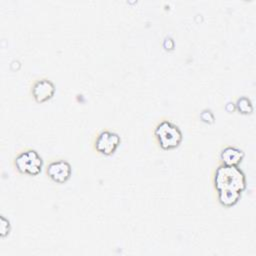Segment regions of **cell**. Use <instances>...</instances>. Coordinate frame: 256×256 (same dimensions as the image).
I'll return each instance as SVG.
<instances>
[{
	"instance_id": "30bf717a",
	"label": "cell",
	"mask_w": 256,
	"mask_h": 256,
	"mask_svg": "<svg viewBox=\"0 0 256 256\" xmlns=\"http://www.w3.org/2000/svg\"><path fill=\"white\" fill-rule=\"evenodd\" d=\"M0 235L2 238L6 237L10 232V223L9 221L4 217L1 216V227H0Z\"/></svg>"
},
{
	"instance_id": "8fae6325",
	"label": "cell",
	"mask_w": 256,
	"mask_h": 256,
	"mask_svg": "<svg viewBox=\"0 0 256 256\" xmlns=\"http://www.w3.org/2000/svg\"><path fill=\"white\" fill-rule=\"evenodd\" d=\"M200 118L205 123H213L214 122V115L210 110H203L200 114Z\"/></svg>"
},
{
	"instance_id": "8992f818",
	"label": "cell",
	"mask_w": 256,
	"mask_h": 256,
	"mask_svg": "<svg viewBox=\"0 0 256 256\" xmlns=\"http://www.w3.org/2000/svg\"><path fill=\"white\" fill-rule=\"evenodd\" d=\"M31 92L37 103H43L53 97L55 93V86L48 79H40L33 84Z\"/></svg>"
},
{
	"instance_id": "7a4b0ae2",
	"label": "cell",
	"mask_w": 256,
	"mask_h": 256,
	"mask_svg": "<svg viewBox=\"0 0 256 256\" xmlns=\"http://www.w3.org/2000/svg\"><path fill=\"white\" fill-rule=\"evenodd\" d=\"M154 135L159 146L164 150L178 147L183 138L179 127L169 120H163L158 123L155 127Z\"/></svg>"
},
{
	"instance_id": "7c38bea8",
	"label": "cell",
	"mask_w": 256,
	"mask_h": 256,
	"mask_svg": "<svg viewBox=\"0 0 256 256\" xmlns=\"http://www.w3.org/2000/svg\"><path fill=\"white\" fill-rule=\"evenodd\" d=\"M163 47L166 49V50H171L174 48V42L171 38H166L163 42Z\"/></svg>"
},
{
	"instance_id": "ba28073f",
	"label": "cell",
	"mask_w": 256,
	"mask_h": 256,
	"mask_svg": "<svg viewBox=\"0 0 256 256\" xmlns=\"http://www.w3.org/2000/svg\"><path fill=\"white\" fill-rule=\"evenodd\" d=\"M240 193L234 192H218V201L225 207H231L235 205L240 199Z\"/></svg>"
},
{
	"instance_id": "52a82bcc",
	"label": "cell",
	"mask_w": 256,
	"mask_h": 256,
	"mask_svg": "<svg viewBox=\"0 0 256 256\" xmlns=\"http://www.w3.org/2000/svg\"><path fill=\"white\" fill-rule=\"evenodd\" d=\"M244 158V152L233 146H227L222 149L220 153V159L222 164L229 166H238Z\"/></svg>"
},
{
	"instance_id": "9c48e42d",
	"label": "cell",
	"mask_w": 256,
	"mask_h": 256,
	"mask_svg": "<svg viewBox=\"0 0 256 256\" xmlns=\"http://www.w3.org/2000/svg\"><path fill=\"white\" fill-rule=\"evenodd\" d=\"M235 108L239 111V113L241 114H250L253 112V105L251 100L246 97V96H242L240 98L237 99L236 103H235Z\"/></svg>"
},
{
	"instance_id": "6da1fadb",
	"label": "cell",
	"mask_w": 256,
	"mask_h": 256,
	"mask_svg": "<svg viewBox=\"0 0 256 256\" xmlns=\"http://www.w3.org/2000/svg\"><path fill=\"white\" fill-rule=\"evenodd\" d=\"M214 187L218 192L240 193L246 188V177L238 166L221 164L214 173Z\"/></svg>"
},
{
	"instance_id": "3957f363",
	"label": "cell",
	"mask_w": 256,
	"mask_h": 256,
	"mask_svg": "<svg viewBox=\"0 0 256 256\" xmlns=\"http://www.w3.org/2000/svg\"><path fill=\"white\" fill-rule=\"evenodd\" d=\"M14 166L22 174L36 176L42 170L43 160L35 150L28 149L15 157Z\"/></svg>"
},
{
	"instance_id": "277c9868",
	"label": "cell",
	"mask_w": 256,
	"mask_h": 256,
	"mask_svg": "<svg viewBox=\"0 0 256 256\" xmlns=\"http://www.w3.org/2000/svg\"><path fill=\"white\" fill-rule=\"evenodd\" d=\"M120 142L121 139L117 133L104 130L97 135L94 142V148L99 154L109 156L116 151Z\"/></svg>"
},
{
	"instance_id": "5b68a950",
	"label": "cell",
	"mask_w": 256,
	"mask_h": 256,
	"mask_svg": "<svg viewBox=\"0 0 256 256\" xmlns=\"http://www.w3.org/2000/svg\"><path fill=\"white\" fill-rule=\"evenodd\" d=\"M46 173L51 180L62 184L70 179L72 168L66 160H55L48 164Z\"/></svg>"
}]
</instances>
